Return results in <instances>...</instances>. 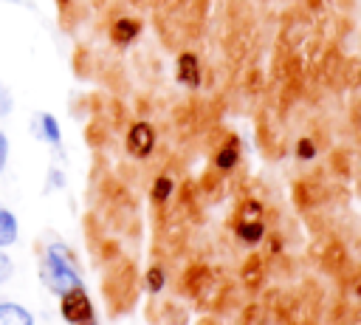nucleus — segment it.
Wrapping results in <instances>:
<instances>
[{
	"mask_svg": "<svg viewBox=\"0 0 361 325\" xmlns=\"http://www.w3.org/2000/svg\"><path fill=\"white\" fill-rule=\"evenodd\" d=\"M39 271H42L45 285H48L54 294H65V291L82 285L79 271H76L73 263H71V254H68L65 246H59V243H51V246L45 249V257H42V268H39Z\"/></svg>",
	"mask_w": 361,
	"mask_h": 325,
	"instance_id": "nucleus-1",
	"label": "nucleus"
},
{
	"mask_svg": "<svg viewBox=\"0 0 361 325\" xmlns=\"http://www.w3.org/2000/svg\"><path fill=\"white\" fill-rule=\"evenodd\" d=\"M62 297V317L71 322V325H87V322H93V305H90V300H87V294H85V288L82 285H76V288H71V291H65V294H59Z\"/></svg>",
	"mask_w": 361,
	"mask_h": 325,
	"instance_id": "nucleus-2",
	"label": "nucleus"
},
{
	"mask_svg": "<svg viewBox=\"0 0 361 325\" xmlns=\"http://www.w3.org/2000/svg\"><path fill=\"white\" fill-rule=\"evenodd\" d=\"M124 144H127V153H130L133 158H147V155L155 150V130H152V124H149V122H135V124H130Z\"/></svg>",
	"mask_w": 361,
	"mask_h": 325,
	"instance_id": "nucleus-3",
	"label": "nucleus"
},
{
	"mask_svg": "<svg viewBox=\"0 0 361 325\" xmlns=\"http://www.w3.org/2000/svg\"><path fill=\"white\" fill-rule=\"evenodd\" d=\"M178 79L183 85H189V88H197L200 85V62H197V57L192 51H183L178 57Z\"/></svg>",
	"mask_w": 361,
	"mask_h": 325,
	"instance_id": "nucleus-4",
	"label": "nucleus"
},
{
	"mask_svg": "<svg viewBox=\"0 0 361 325\" xmlns=\"http://www.w3.org/2000/svg\"><path fill=\"white\" fill-rule=\"evenodd\" d=\"M34 130H37V136H39L42 141H48V144H59V141H62L59 122H56V116H51V113H39L37 122H34Z\"/></svg>",
	"mask_w": 361,
	"mask_h": 325,
	"instance_id": "nucleus-5",
	"label": "nucleus"
},
{
	"mask_svg": "<svg viewBox=\"0 0 361 325\" xmlns=\"http://www.w3.org/2000/svg\"><path fill=\"white\" fill-rule=\"evenodd\" d=\"M138 31H141V23H138V20H133V17H121V20L113 23L110 37H113L118 45H127V42H133V40L138 37Z\"/></svg>",
	"mask_w": 361,
	"mask_h": 325,
	"instance_id": "nucleus-6",
	"label": "nucleus"
},
{
	"mask_svg": "<svg viewBox=\"0 0 361 325\" xmlns=\"http://www.w3.org/2000/svg\"><path fill=\"white\" fill-rule=\"evenodd\" d=\"M0 325H34V319L23 305L0 302Z\"/></svg>",
	"mask_w": 361,
	"mask_h": 325,
	"instance_id": "nucleus-7",
	"label": "nucleus"
},
{
	"mask_svg": "<svg viewBox=\"0 0 361 325\" xmlns=\"http://www.w3.org/2000/svg\"><path fill=\"white\" fill-rule=\"evenodd\" d=\"M17 232H20V226H17L14 212L0 203V249H3V246H11V243L17 240Z\"/></svg>",
	"mask_w": 361,
	"mask_h": 325,
	"instance_id": "nucleus-8",
	"label": "nucleus"
},
{
	"mask_svg": "<svg viewBox=\"0 0 361 325\" xmlns=\"http://www.w3.org/2000/svg\"><path fill=\"white\" fill-rule=\"evenodd\" d=\"M237 158H240V144L231 138V141H226V144L217 150V155H214V167L226 172V170L237 167Z\"/></svg>",
	"mask_w": 361,
	"mask_h": 325,
	"instance_id": "nucleus-9",
	"label": "nucleus"
},
{
	"mask_svg": "<svg viewBox=\"0 0 361 325\" xmlns=\"http://www.w3.org/2000/svg\"><path fill=\"white\" fill-rule=\"evenodd\" d=\"M237 237L245 240V243H257V240L262 237V220H259V218H257V220L240 218V223H237Z\"/></svg>",
	"mask_w": 361,
	"mask_h": 325,
	"instance_id": "nucleus-10",
	"label": "nucleus"
},
{
	"mask_svg": "<svg viewBox=\"0 0 361 325\" xmlns=\"http://www.w3.org/2000/svg\"><path fill=\"white\" fill-rule=\"evenodd\" d=\"M172 189H175L172 178H169V175H158V178L152 181V201H155V203H164V201H169Z\"/></svg>",
	"mask_w": 361,
	"mask_h": 325,
	"instance_id": "nucleus-11",
	"label": "nucleus"
},
{
	"mask_svg": "<svg viewBox=\"0 0 361 325\" xmlns=\"http://www.w3.org/2000/svg\"><path fill=\"white\" fill-rule=\"evenodd\" d=\"M147 285H149V291H161L164 288V271L161 268H149L147 271Z\"/></svg>",
	"mask_w": 361,
	"mask_h": 325,
	"instance_id": "nucleus-12",
	"label": "nucleus"
},
{
	"mask_svg": "<svg viewBox=\"0 0 361 325\" xmlns=\"http://www.w3.org/2000/svg\"><path fill=\"white\" fill-rule=\"evenodd\" d=\"M296 155H299V158H313V155H316L313 141H310V138H302V141L296 144Z\"/></svg>",
	"mask_w": 361,
	"mask_h": 325,
	"instance_id": "nucleus-13",
	"label": "nucleus"
},
{
	"mask_svg": "<svg viewBox=\"0 0 361 325\" xmlns=\"http://www.w3.org/2000/svg\"><path fill=\"white\" fill-rule=\"evenodd\" d=\"M8 277H11V260H8V257L0 252V285H3Z\"/></svg>",
	"mask_w": 361,
	"mask_h": 325,
	"instance_id": "nucleus-14",
	"label": "nucleus"
},
{
	"mask_svg": "<svg viewBox=\"0 0 361 325\" xmlns=\"http://www.w3.org/2000/svg\"><path fill=\"white\" fill-rule=\"evenodd\" d=\"M6 161H8V138H6V133L0 130V172L6 170Z\"/></svg>",
	"mask_w": 361,
	"mask_h": 325,
	"instance_id": "nucleus-15",
	"label": "nucleus"
},
{
	"mask_svg": "<svg viewBox=\"0 0 361 325\" xmlns=\"http://www.w3.org/2000/svg\"><path fill=\"white\" fill-rule=\"evenodd\" d=\"M358 294H361V283H358Z\"/></svg>",
	"mask_w": 361,
	"mask_h": 325,
	"instance_id": "nucleus-16",
	"label": "nucleus"
},
{
	"mask_svg": "<svg viewBox=\"0 0 361 325\" xmlns=\"http://www.w3.org/2000/svg\"><path fill=\"white\" fill-rule=\"evenodd\" d=\"M87 325H96V322H87Z\"/></svg>",
	"mask_w": 361,
	"mask_h": 325,
	"instance_id": "nucleus-17",
	"label": "nucleus"
},
{
	"mask_svg": "<svg viewBox=\"0 0 361 325\" xmlns=\"http://www.w3.org/2000/svg\"><path fill=\"white\" fill-rule=\"evenodd\" d=\"M0 93H3V90H0Z\"/></svg>",
	"mask_w": 361,
	"mask_h": 325,
	"instance_id": "nucleus-18",
	"label": "nucleus"
}]
</instances>
